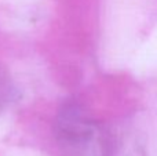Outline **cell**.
<instances>
[{
  "label": "cell",
  "mask_w": 157,
  "mask_h": 156,
  "mask_svg": "<svg viewBox=\"0 0 157 156\" xmlns=\"http://www.w3.org/2000/svg\"><path fill=\"white\" fill-rule=\"evenodd\" d=\"M54 133L62 156H112L114 152L110 133L73 101L58 111Z\"/></svg>",
  "instance_id": "1"
},
{
  "label": "cell",
  "mask_w": 157,
  "mask_h": 156,
  "mask_svg": "<svg viewBox=\"0 0 157 156\" xmlns=\"http://www.w3.org/2000/svg\"><path fill=\"white\" fill-rule=\"evenodd\" d=\"M19 97H21L19 88L14 83L11 75L6 68L0 66V107L18 101Z\"/></svg>",
  "instance_id": "2"
}]
</instances>
